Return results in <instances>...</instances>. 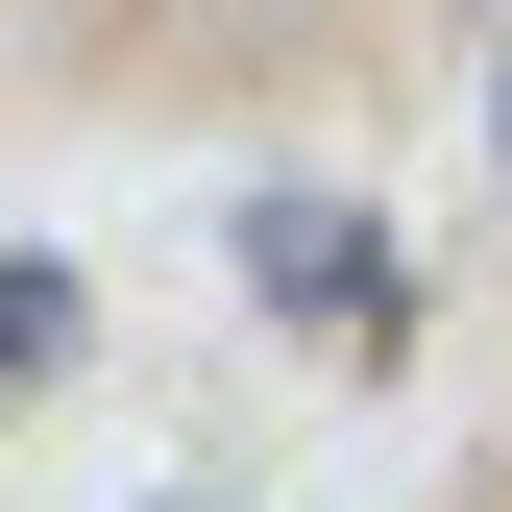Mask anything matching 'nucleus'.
Masks as SVG:
<instances>
[{
	"label": "nucleus",
	"instance_id": "1",
	"mask_svg": "<svg viewBox=\"0 0 512 512\" xmlns=\"http://www.w3.org/2000/svg\"><path fill=\"white\" fill-rule=\"evenodd\" d=\"M49 366H74V269H49V244H0V415H25Z\"/></svg>",
	"mask_w": 512,
	"mask_h": 512
},
{
	"label": "nucleus",
	"instance_id": "2",
	"mask_svg": "<svg viewBox=\"0 0 512 512\" xmlns=\"http://www.w3.org/2000/svg\"><path fill=\"white\" fill-rule=\"evenodd\" d=\"M488 147H512V122H488Z\"/></svg>",
	"mask_w": 512,
	"mask_h": 512
}]
</instances>
